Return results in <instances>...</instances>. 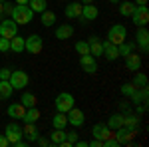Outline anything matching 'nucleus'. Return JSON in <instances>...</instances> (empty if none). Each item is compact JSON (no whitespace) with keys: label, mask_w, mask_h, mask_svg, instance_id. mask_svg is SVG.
<instances>
[{"label":"nucleus","mask_w":149,"mask_h":147,"mask_svg":"<svg viewBox=\"0 0 149 147\" xmlns=\"http://www.w3.org/2000/svg\"><path fill=\"white\" fill-rule=\"evenodd\" d=\"M10 16H12V20L18 24V26H26V24L32 22L34 12H32V8H30L28 4H16V6L12 8Z\"/></svg>","instance_id":"1"},{"label":"nucleus","mask_w":149,"mask_h":147,"mask_svg":"<svg viewBox=\"0 0 149 147\" xmlns=\"http://www.w3.org/2000/svg\"><path fill=\"white\" fill-rule=\"evenodd\" d=\"M127 38V28L123 24H113L111 28H109V32H107V40L109 42H113L115 46H119L121 42H125Z\"/></svg>","instance_id":"2"},{"label":"nucleus","mask_w":149,"mask_h":147,"mask_svg":"<svg viewBox=\"0 0 149 147\" xmlns=\"http://www.w3.org/2000/svg\"><path fill=\"white\" fill-rule=\"evenodd\" d=\"M10 86L14 88V90H24L26 86H28V82H30V78H28V74L26 72H22V70H12L10 74Z\"/></svg>","instance_id":"3"},{"label":"nucleus","mask_w":149,"mask_h":147,"mask_svg":"<svg viewBox=\"0 0 149 147\" xmlns=\"http://www.w3.org/2000/svg\"><path fill=\"white\" fill-rule=\"evenodd\" d=\"M74 102H76V100H74V95H72V93L62 91V93H58V95H56V102H54V103H56V109H58V111L66 113L68 109L74 107Z\"/></svg>","instance_id":"4"},{"label":"nucleus","mask_w":149,"mask_h":147,"mask_svg":"<svg viewBox=\"0 0 149 147\" xmlns=\"http://www.w3.org/2000/svg\"><path fill=\"white\" fill-rule=\"evenodd\" d=\"M113 135L115 139L123 145V143H131V139L137 135V127H125V125H121V127H117V129H113Z\"/></svg>","instance_id":"5"},{"label":"nucleus","mask_w":149,"mask_h":147,"mask_svg":"<svg viewBox=\"0 0 149 147\" xmlns=\"http://www.w3.org/2000/svg\"><path fill=\"white\" fill-rule=\"evenodd\" d=\"M42 48H44V42H42V38L38 34H32V36H28V38H24V50L28 54H40Z\"/></svg>","instance_id":"6"},{"label":"nucleus","mask_w":149,"mask_h":147,"mask_svg":"<svg viewBox=\"0 0 149 147\" xmlns=\"http://www.w3.org/2000/svg\"><path fill=\"white\" fill-rule=\"evenodd\" d=\"M129 18L133 20V24H135V26H147V22H149L147 4H145V6H137V4H135V10H133V14H131Z\"/></svg>","instance_id":"7"},{"label":"nucleus","mask_w":149,"mask_h":147,"mask_svg":"<svg viewBox=\"0 0 149 147\" xmlns=\"http://www.w3.org/2000/svg\"><path fill=\"white\" fill-rule=\"evenodd\" d=\"M18 34V24L14 22L12 18H6V20H0V36L2 38H14Z\"/></svg>","instance_id":"8"},{"label":"nucleus","mask_w":149,"mask_h":147,"mask_svg":"<svg viewBox=\"0 0 149 147\" xmlns=\"http://www.w3.org/2000/svg\"><path fill=\"white\" fill-rule=\"evenodd\" d=\"M66 117H68V125H72V127H81V125L86 123V115H84V111L78 109V107L68 109V111H66Z\"/></svg>","instance_id":"9"},{"label":"nucleus","mask_w":149,"mask_h":147,"mask_svg":"<svg viewBox=\"0 0 149 147\" xmlns=\"http://www.w3.org/2000/svg\"><path fill=\"white\" fill-rule=\"evenodd\" d=\"M4 135L8 139V143H16L18 139H22V127L16 123V121H12V123L6 125V129H4Z\"/></svg>","instance_id":"10"},{"label":"nucleus","mask_w":149,"mask_h":147,"mask_svg":"<svg viewBox=\"0 0 149 147\" xmlns=\"http://www.w3.org/2000/svg\"><path fill=\"white\" fill-rule=\"evenodd\" d=\"M135 46H139L141 48V52L143 54H147V50H149V32H147V28L145 26H139L137 28V32H135Z\"/></svg>","instance_id":"11"},{"label":"nucleus","mask_w":149,"mask_h":147,"mask_svg":"<svg viewBox=\"0 0 149 147\" xmlns=\"http://www.w3.org/2000/svg\"><path fill=\"white\" fill-rule=\"evenodd\" d=\"M97 6H93V4H84L81 6V14H80V22L81 24H88L92 22V20H95L97 18Z\"/></svg>","instance_id":"12"},{"label":"nucleus","mask_w":149,"mask_h":147,"mask_svg":"<svg viewBox=\"0 0 149 147\" xmlns=\"http://www.w3.org/2000/svg\"><path fill=\"white\" fill-rule=\"evenodd\" d=\"M92 135H93V139L103 141V139H107V137H113V129H109L105 123H95L92 127Z\"/></svg>","instance_id":"13"},{"label":"nucleus","mask_w":149,"mask_h":147,"mask_svg":"<svg viewBox=\"0 0 149 147\" xmlns=\"http://www.w3.org/2000/svg\"><path fill=\"white\" fill-rule=\"evenodd\" d=\"M80 66L86 74H95V72H97V62H95V58H93L92 54L80 56Z\"/></svg>","instance_id":"14"},{"label":"nucleus","mask_w":149,"mask_h":147,"mask_svg":"<svg viewBox=\"0 0 149 147\" xmlns=\"http://www.w3.org/2000/svg\"><path fill=\"white\" fill-rule=\"evenodd\" d=\"M103 46V54L102 56L107 60V62H115L117 58H119V50H117V46L113 44V42H109V40H105V42H102Z\"/></svg>","instance_id":"15"},{"label":"nucleus","mask_w":149,"mask_h":147,"mask_svg":"<svg viewBox=\"0 0 149 147\" xmlns=\"http://www.w3.org/2000/svg\"><path fill=\"white\" fill-rule=\"evenodd\" d=\"M125 68L131 70V72L141 70V56H139L137 52H131V54H127V56H125Z\"/></svg>","instance_id":"16"},{"label":"nucleus","mask_w":149,"mask_h":147,"mask_svg":"<svg viewBox=\"0 0 149 147\" xmlns=\"http://www.w3.org/2000/svg\"><path fill=\"white\" fill-rule=\"evenodd\" d=\"M81 6H84L81 2H70V4H66V8H64L66 18H68V20H72V18H80Z\"/></svg>","instance_id":"17"},{"label":"nucleus","mask_w":149,"mask_h":147,"mask_svg":"<svg viewBox=\"0 0 149 147\" xmlns=\"http://www.w3.org/2000/svg\"><path fill=\"white\" fill-rule=\"evenodd\" d=\"M90 54H92L93 58H100L103 54V46H102V40H100V36H90Z\"/></svg>","instance_id":"18"},{"label":"nucleus","mask_w":149,"mask_h":147,"mask_svg":"<svg viewBox=\"0 0 149 147\" xmlns=\"http://www.w3.org/2000/svg\"><path fill=\"white\" fill-rule=\"evenodd\" d=\"M6 113H8L10 117H14V119H22L24 113H26V107H24L20 102H14V103H10V105H8Z\"/></svg>","instance_id":"19"},{"label":"nucleus","mask_w":149,"mask_h":147,"mask_svg":"<svg viewBox=\"0 0 149 147\" xmlns=\"http://www.w3.org/2000/svg\"><path fill=\"white\" fill-rule=\"evenodd\" d=\"M38 135H40V131L36 129L34 123H24V127H22V137H26V141H36V139H38Z\"/></svg>","instance_id":"20"},{"label":"nucleus","mask_w":149,"mask_h":147,"mask_svg":"<svg viewBox=\"0 0 149 147\" xmlns=\"http://www.w3.org/2000/svg\"><path fill=\"white\" fill-rule=\"evenodd\" d=\"M74 36V26H70V24H60L56 28V38L58 40H68Z\"/></svg>","instance_id":"21"},{"label":"nucleus","mask_w":149,"mask_h":147,"mask_svg":"<svg viewBox=\"0 0 149 147\" xmlns=\"http://www.w3.org/2000/svg\"><path fill=\"white\" fill-rule=\"evenodd\" d=\"M14 93V88L10 86L8 79H0V100H10V95Z\"/></svg>","instance_id":"22"},{"label":"nucleus","mask_w":149,"mask_h":147,"mask_svg":"<svg viewBox=\"0 0 149 147\" xmlns=\"http://www.w3.org/2000/svg\"><path fill=\"white\" fill-rule=\"evenodd\" d=\"M38 119H40V111H38V107H28L26 113H24V117H22L24 123H36Z\"/></svg>","instance_id":"23"},{"label":"nucleus","mask_w":149,"mask_h":147,"mask_svg":"<svg viewBox=\"0 0 149 147\" xmlns=\"http://www.w3.org/2000/svg\"><path fill=\"white\" fill-rule=\"evenodd\" d=\"M107 127L109 129H117V127H121L123 125V113H111L109 117H107Z\"/></svg>","instance_id":"24"},{"label":"nucleus","mask_w":149,"mask_h":147,"mask_svg":"<svg viewBox=\"0 0 149 147\" xmlns=\"http://www.w3.org/2000/svg\"><path fill=\"white\" fill-rule=\"evenodd\" d=\"M10 50L14 52V54H22L24 52V38L22 36H14V38H10Z\"/></svg>","instance_id":"25"},{"label":"nucleus","mask_w":149,"mask_h":147,"mask_svg":"<svg viewBox=\"0 0 149 147\" xmlns=\"http://www.w3.org/2000/svg\"><path fill=\"white\" fill-rule=\"evenodd\" d=\"M20 103H22L24 107L28 109V107H36L38 100H36V95L32 93V91H24V93H22V98H20Z\"/></svg>","instance_id":"26"},{"label":"nucleus","mask_w":149,"mask_h":147,"mask_svg":"<svg viewBox=\"0 0 149 147\" xmlns=\"http://www.w3.org/2000/svg\"><path fill=\"white\" fill-rule=\"evenodd\" d=\"M66 139V129H60V127H54V131L50 133V143L52 145H60V141Z\"/></svg>","instance_id":"27"},{"label":"nucleus","mask_w":149,"mask_h":147,"mask_svg":"<svg viewBox=\"0 0 149 147\" xmlns=\"http://www.w3.org/2000/svg\"><path fill=\"white\" fill-rule=\"evenodd\" d=\"M123 125H125V127H131V129H133V127L139 129V113L137 115H135V113H125V115H123Z\"/></svg>","instance_id":"28"},{"label":"nucleus","mask_w":149,"mask_h":147,"mask_svg":"<svg viewBox=\"0 0 149 147\" xmlns=\"http://www.w3.org/2000/svg\"><path fill=\"white\" fill-rule=\"evenodd\" d=\"M40 14H42V24H44L46 28H50V26L56 24V14H54L52 10H48V8H46L44 12H40Z\"/></svg>","instance_id":"29"},{"label":"nucleus","mask_w":149,"mask_h":147,"mask_svg":"<svg viewBox=\"0 0 149 147\" xmlns=\"http://www.w3.org/2000/svg\"><path fill=\"white\" fill-rule=\"evenodd\" d=\"M117 50H119V56L125 58L127 54H131V52H135V42H121V44L117 46Z\"/></svg>","instance_id":"30"},{"label":"nucleus","mask_w":149,"mask_h":147,"mask_svg":"<svg viewBox=\"0 0 149 147\" xmlns=\"http://www.w3.org/2000/svg\"><path fill=\"white\" fill-rule=\"evenodd\" d=\"M52 125H54V127H60V129H64V127L68 125V117H66V113L58 111L56 115L52 117Z\"/></svg>","instance_id":"31"},{"label":"nucleus","mask_w":149,"mask_h":147,"mask_svg":"<svg viewBox=\"0 0 149 147\" xmlns=\"http://www.w3.org/2000/svg\"><path fill=\"white\" fill-rule=\"evenodd\" d=\"M133 10H135V4L129 2V0H123V2L119 4V14H121V16H131Z\"/></svg>","instance_id":"32"},{"label":"nucleus","mask_w":149,"mask_h":147,"mask_svg":"<svg viewBox=\"0 0 149 147\" xmlns=\"http://www.w3.org/2000/svg\"><path fill=\"white\" fill-rule=\"evenodd\" d=\"M28 6L32 8V12H44L48 8L46 0H28Z\"/></svg>","instance_id":"33"},{"label":"nucleus","mask_w":149,"mask_h":147,"mask_svg":"<svg viewBox=\"0 0 149 147\" xmlns=\"http://www.w3.org/2000/svg\"><path fill=\"white\" fill-rule=\"evenodd\" d=\"M131 84H133V86H135V88H145V86H147V76H145V74H141V72H135V78H133V82H131Z\"/></svg>","instance_id":"34"},{"label":"nucleus","mask_w":149,"mask_h":147,"mask_svg":"<svg viewBox=\"0 0 149 147\" xmlns=\"http://www.w3.org/2000/svg\"><path fill=\"white\" fill-rule=\"evenodd\" d=\"M135 90H137V88H135L131 82L121 84V93H123V95H127V98H129V95H133V93H135Z\"/></svg>","instance_id":"35"},{"label":"nucleus","mask_w":149,"mask_h":147,"mask_svg":"<svg viewBox=\"0 0 149 147\" xmlns=\"http://www.w3.org/2000/svg\"><path fill=\"white\" fill-rule=\"evenodd\" d=\"M76 52H78L80 56H84V54H90V44H88V42H84V40L76 42Z\"/></svg>","instance_id":"36"},{"label":"nucleus","mask_w":149,"mask_h":147,"mask_svg":"<svg viewBox=\"0 0 149 147\" xmlns=\"http://www.w3.org/2000/svg\"><path fill=\"white\" fill-rule=\"evenodd\" d=\"M121 143L115 139V135L113 137H107V139H103V147H119Z\"/></svg>","instance_id":"37"},{"label":"nucleus","mask_w":149,"mask_h":147,"mask_svg":"<svg viewBox=\"0 0 149 147\" xmlns=\"http://www.w3.org/2000/svg\"><path fill=\"white\" fill-rule=\"evenodd\" d=\"M8 50H10V40L0 36V52H8Z\"/></svg>","instance_id":"38"},{"label":"nucleus","mask_w":149,"mask_h":147,"mask_svg":"<svg viewBox=\"0 0 149 147\" xmlns=\"http://www.w3.org/2000/svg\"><path fill=\"white\" fill-rule=\"evenodd\" d=\"M66 139H68L70 143L74 145V143L78 141V133H76V131H66Z\"/></svg>","instance_id":"39"},{"label":"nucleus","mask_w":149,"mask_h":147,"mask_svg":"<svg viewBox=\"0 0 149 147\" xmlns=\"http://www.w3.org/2000/svg\"><path fill=\"white\" fill-rule=\"evenodd\" d=\"M10 74H12V68H2L0 70V79H10Z\"/></svg>","instance_id":"40"},{"label":"nucleus","mask_w":149,"mask_h":147,"mask_svg":"<svg viewBox=\"0 0 149 147\" xmlns=\"http://www.w3.org/2000/svg\"><path fill=\"white\" fill-rule=\"evenodd\" d=\"M36 143H38L40 147H48V145H52V143H50V139H46V137H40V135H38V139H36Z\"/></svg>","instance_id":"41"},{"label":"nucleus","mask_w":149,"mask_h":147,"mask_svg":"<svg viewBox=\"0 0 149 147\" xmlns=\"http://www.w3.org/2000/svg\"><path fill=\"white\" fill-rule=\"evenodd\" d=\"M88 145H90V147H103V141H100V139H93V141H88Z\"/></svg>","instance_id":"42"},{"label":"nucleus","mask_w":149,"mask_h":147,"mask_svg":"<svg viewBox=\"0 0 149 147\" xmlns=\"http://www.w3.org/2000/svg\"><path fill=\"white\" fill-rule=\"evenodd\" d=\"M10 143H8V139H6V135H2L0 133V147H8Z\"/></svg>","instance_id":"43"},{"label":"nucleus","mask_w":149,"mask_h":147,"mask_svg":"<svg viewBox=\"0 0 149 147\" xmlns=\"http://www.w3.org/2000/svg\"><path fill=\"white\" fill-rule=\"evenodd\" d=\"M12 8H14V6H12L10 2H4V14H10Z\"/></svg>","instance_id":"44"},{"label":"nucleus","mask_w":149,"mask_h":147,"mask_svg":"<svg viewBox=\"0 0 149 147\" xmlns=\"http://www.w3.org/2000/svg\"><path fill=\"white\" fill-rule=\"evenodd\" d=\"M74 145H78V147H88V141H80V139H78Z\"/></svg>","instance_id":"45"},{"label":"nucleus","mask_w":149,"mask_h":147,"mask_svg":"<svg viewBox=\"0 0 149 147\" xmlns=\"http://www.w3.org/2000/svg\"><path fill=\"white\" fill-rule=\"evenodd\" d=\"M133 4H137V6H145V4H147V0H135Z\"/></svg>","instance_id":"46"},{"label":"nucleus","mask_w":149,"mask_h":147,"mask_svg":"<svg viewBox=\"0 0 149 147\" xmlns=\"http://www.w3.org/2000/svg\"><path fill=\"white\" fill-rule=\"evenodd\" d=\"M2 16H4V4H0V20H2Z\"/></svg>","instance_id":"47"},{"label":"nucleus","mask_w":149,"mask_h":147,"mask_svg":"<svg viewBox=\"0 0 149 147\" xmlns=\"http://www.w3.org/2000/svg\"><path fill=\"white\" fill-rule=\"evenodd\" d=\"M16 4H28V0H14Z\"/></svg>","instance_id":"48"},{"label":"nucleus","mask_w":149,"mask_h":147,"mask_svg":"<svg viewBox=\"0 0 149 147\" xmlns=\"http://www.w3.org/2000/svg\"><path fill=\"white\" fill-rule=\"evenodd\" d=\"M81 4H93V0H81Z\"/></svg>","instance_id":"49"},{"label":"nucleus","mask_w":149,"mask_h":147,"mask_svg":"<svg viewBox=\"0 0 149 147\" xmlns=\"http://www.w3.org/2000/svg\"><path fill=\"white\" fill-rule=\"evenodd\" d=\"M4 2H6V0H0V4H4Z\"/></svg>","instance_id":"50"}]
</instances>
